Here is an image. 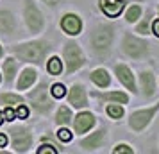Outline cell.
Returning <instances> with one entry per match:
<instances>
[{"label": "cell", "mask_w": 159, "mask_h": 154, "mask_svg": "<svg viewBox=\"0 0 159 154\" xmlns=\"http://www.w3.org/2000/svg\"><path fill=\"white\" fill-rule=\"evenodd\" d=\"M50 43L36 40V41H27V43L15 45L11 52L18 56V59H23L27 63H34V65H41L43 59L47 58V54L50 52Z\"/></svg>", "instance_id": "6da1fadb"}, {"label": "cell", "mask_w": 159, "mask_h": 154, "mask_svg": "<svg viewBox=\"0 0 159 154\" xmlns=\"http://www.w3.org/2000/svg\"><path fill=\"white\" fill-rule=\"evenodd\" d=\"M113 40H115V27L113 25H104V23H98L91 32V38H89L91 49L97 56H106L111 50Z\"/></svg>", "instance_id": "7a4b0ae2"}, {"label": "cell", "mask_w": 159, "mask_h": 154, "mask_svg": "<svg viewBox=\"0 0 159 154\" xmlns=\"http://www.w3.org/2000/svg\"><path fill=\"white\" fill-rule=\"evenodd\" d=\"M148 47L150 45L147 43L145 40L138 36H132L130 32H125L122 40V50L132 59H143L147 54H148Z\"/></svg>", "instance_id": "3957f363"}, {"label": "cell", "mask_w": 159, "mask_h": 154, "mask_svg": "<svg viewBox=\"0 0 159 154\" xmlns=\"http://www.w3.org/2000/svg\"><path fill=\"white\" fill-rule=\"evenodd\" d=\"M23 18H25L29 30L34 34L41 32V29L45 27V18L41 11L38 9V6L34 4V0H23Z\"/></svg>", "instance_id": "277c9868"}, {"label": "cell", "mask_w": 159, "mask_h": 154, "mask_svg": "<svg viewBox=\"0 0 159 154\" xmlns=\"http://www.w3.org/2000/svg\"><path fill=\"white\" fill-rule=\"evenodd\" d=\"M157 111H159V102L156 104V106H150V108L134 111V113L130 115V118H129L130 129H132L134 133H141L145 127L152 122V118H154V115H156Z\"/></svg>", "instance_id": "5b68a950"}, {"label": "cell", "mask_w": 159, "mask_h": 154, "mask_svg": "<svg viewBox=\"0 0 159 154\" xmlns=\"http://www.w3.org/2000/svg\"><path fill=\"white\" fill-rule=\"evenodd\" d=\"M65 61H66V72L68 73H73L86 63L84 54H82L80 47L75 41H68L65 45Z\"/></svg>", "instance_id": "8992f818"}, {"label": "cell", "mask_w": 159, "mask_h": 154, "mask_svg": "<svg viewBox=\"0 0 159 154\" xmlns=\"http://www.w3.org/2000/svg\"><path fill=\"white\" fill-rule=\"evenodd\" d=\"M29 100L32 102V108L38 111V113H48L52 110V99L48 97V90H47V84H39L36 90H32L29 93Z\"/></svg>", "instance_id": "52a82bcc"}, {"label": "cell", "mask_w": 159, "mask_h": 154, "mask_svg": "<svg viewBox=\"0 0 159 154\" xmlns=\"http://www.w3.org/2000/svg\"><path fill=\"white\" fill-rule=\"evenodd\" d=\"M11 136V147L15 152H27L32 145V134L25 127H13L9 131Z\"/></svg>", "instance_id": "ba28073f"}, {"label": "cell", "mask_w": 159, "mask_h": 154, "mask_svg": "<svg viewBox=\"0 0 159 154\" xmlns=\"http://www.w3.org/2000/svg\"><path fill=\"white\" fill-rule=\"evenodd\" d=\"M61 29L65 30L66 34H70V36H77L82 29V22H80V18L77 15H73V13H68L61 18Z\"/></svg>", "instance_id": "9c48e42d"}, {"label": "cell", "mask_w": 159, "mask_h": 154, "mask_svg": "<svg viewBox=\"0 0 159 154\" xmlns=\"http://www.w3.org/2000/svg\"><path fill=\"white\" fill-rule=\"evenodd\" d=\"M68 102L72 104L73 108H86L88 106V95L86 88L82 84H73L68 93Z\"/></svg>", "instance_id": "30bf717a"}, {"label": "cell", "mask_w": 159, "mask_h": 154, "mask_svg": "<svg viewBox=\"0 0 159 154\" xmlns=\"http://www.w3.org/2000/svg\"><path fill=\"white\" fill-rule=\"evenodd\" d=\"M95 125V117L89 113V111H82L79 113L75 120H73V129H75V134H84L86 131H89Z\"/></svg>", "instance_id": "8fae6325"}, {"label": "cell", "mask_w": 159, "mask_h": 154, "mask_svg": "<svg viewBox=\"0 0 159 154\" xmlns=\"http://www.w3.org/2000/svg\"><path fill=\"white\" fill-rule=\"evenodd\" d=\"M115 72H116V75H118L120 82H122L127 90H130V91L134 93V91H136V82H134V75H132L129 66L127 65H116Z\"/></svg>", "instance_id": "7c38bea8"}, {"label": "cell", "mask_w": 159, "mask_h": 154, "mask_svg": "<svg viewBox=\"0 0 159 154\" xmlns=\"http://www.w3.org/2000/svg\"><path fill=\"white\" fill-rule=\"evenodd\" d=\"M100 9L102 13L109 18H116L125 7V0H100Z\"/></svg>", "instance_id": "4fadbf2b"}, {"label": "cell", "mask_w": 159, "mask_h": 154, "mask_svg": "<svg viewBox=\"0 0 159 154\" xmlns=\"http://www.w3.org/2000/svg\"><path fill=\"white\" fill-rule=\"evenodd\" d=\"M104 138H106V129L102 127V129L95 131L93 134H89L88 138L82 140V142H80V147H82V151H97V149L102 145Z\"/></svg>", "instance_id": "5bb4252c"}, {"label": "cell", "mask_w": 159, "mask_h": 154, "mask_svg": "<svg viewBox=\"0 0 159 154\" xmlns=\"http://www.w3.org/2000/svg\"><path fill=\"white\" fill-rule=\"evenodd\" d=\"M139 82H141V93L143 97L150 99L156 93V81H154V73L152 72H141L139 73Z\"/></svg>", "instance_id": "9a60e30c"}, {"label": "cell", "mask_w": 159, "mask_h": 154, "mask_svg": "<svg viewBox=\"0 0 159 154\" xmlns=\"http://www.w3.org/2000/svg\"><path fill=\"white\" fill-rule=\"evenodd\" d=\"M16 30V18L11 11H0V32L13 34Z\"/></svg>", "instance_id": "2e32d148"}, {"label": "cell", "mask_w": 159, "mask_h": 154, "mask_svg": "<svg viewBox=\"0 0 159 154\" xmlns=\"http://www.w3.org/2000/svg\"><path fill=\"white\" fill-rule=\"evenodd\" d=\"M36 77H38V72L34 68H23L22 73H20V77H18V82H16V86L18 90H27L30 88L34 82H36Z\"/></svg>", "instance_id": "e0dca14e"}, {"label": "cell", "mask_w": 159, "mask_h": 154, "mask_svg": "<svg viewBox=\"0 0 159 154\" xmlns=\"http://www.w3.org/2000/svg\"><path fill=\"white\" fill-rule=\"evenodd\" d=\"M97 99H100V100H106V102H115V104H127L129 102V97L127 93H123V91H107V93H100V91H95L93 93Z\"/></svg>", "instance_id": "ac0fdd59"}, {"label": "cell", "mask_w": 159, "mask_h": 154, "mask_svg": "<svg viewBox=\"0 0 159 154\" xmlns=\"http://www.w3.org/2000/svg\"><path fill=\"white\" fill-rule=\"evenodd\" d=\"M89 77H91V81L98 86V88H107L109 84H111V75L106 68H97L93 72L89 73Z\"/></svg>", "instance_id": "d6986e66"}, {"label": "cell", "mask_w": 159, "mask_h": 154, "mask_svg": "<svg viewBox=\"0 0 159 154\" xmlns=\"http://www.w3.org/2000/svg\"><path fill=\"white\" fill-rule=\"evenodd\" d=\"M16 70H18V63H16L13 58H7L4 61V75H6V81L7 82H11L15 79Z\"/></svg>", "instance_id": "ffe728a7"}, {"label": "cell", "mask_w": 159, "mask_h": 154, "mask_svg": "<svg viewBox=\"0 0 159 154\" xmlns=\"http://www.w3.org/2000/svg\"><path fill=\"white\" fill-rule=\"evenodd\" d=\"M56 122L59 125H68L72 122V111L68 110L66 106H61L57 110V113H56Z\"/></svg>", "instance_id": "44dd1931"}, {"label": "cell", "mask_w": 159, "mask_h": 154, "mask_svg": "<svg viewBox=\"0 0 159 154\" xmlns=\"http://www.w3.org/2000/svg\"><path fill=\"white\" fill-rule=\"evenodd\" d=\"M0 102L6 104V106H20L23 102V99L20 95H15V93H2L0 95Z\"/></svg>", "instance_id": "7402d4cb"}, {"label": "cell", "mask_w": 159, "mask_h": 154, "mask_svg": "<svg viewBox=\"0 0 159 154\" xmlns=\"http://www.w3.org/2000/svg\"><path fill=\"white\" fill-rule=\"evenodd\" d=\"M47 70H48L52 75H59V73L63 72V63H61V59H59L57 56L50 58L48 65H47Z\"/></svg>", "instance_id": "603a6c76"}, {"label": "cell", "mask_w": 159, "mask_h": 154, "mask_svg": "<svg viewBox=\"0 0 159 154\" xmlns=\"http://www.w3.org/2000/svg\"><path fill=\"white\" fill-rule=\"evenodd\" d=\"M150 23H152V15L148 13L141 22L138 23L136 32H138V34H148V32H150Z\"/></svg>", "instance_id": "cb8c5ba5"}, {"label": "cell", "mask_w": 159, "mask_h": 154, "mask_svg": "<svg viewBox=\"0 0 159 154\" xmlns=\"http://www.w3.org/2000/svg\"><path fill=\"white\" fill-rule=\"evenodd\" d=\"M139 16H141V7L139 6H130L127 9V13H125V20L129 23H132V22H138Z\"/></svg>", "instance_id": "d4e9b609"}, {"label": "cell", "mask_w": 159, "mask_h": 154, "mask_svg": "<svg viewBox=\"0 0 159 154\" xmlns=\"http://www.w3.org/2000/svg\"><path fill=\"white\" fill-rule=\"evenodd\" d=\"M106 111H107V115H109V117H111V118H115V120H118V118H122V117H123V108L120 106V104H115V102H113V104H109V106H107V110H106Z\"/></svg>", "instance_id": "484cf974"}, {"label": "cell", "mask_w": 159, "mask_h": 154, "mask_svg": "<svg viewBox=\"0 0 159 154\" xmlns=\"http://www.w3.org/2000/svg\"><path fill=\"white\" fill-rule=\"evenodd\" d=\"M50 95L54 97V99H63V97L66 95V88L63 86V84H52V90H50Z\"/></svg>", "instance_id": "4316f807"}, {"label": "cell", "mask_w": 159, "mask_h": 154, "mask_svg": "<svg viewBox=\"0 0 159 154\" xmlns=\"http://www.w3.org/2000/svg\"><path fill=\"white\" fill-rule=\"evenodd\" d=\"M113 152L115 154H132L134 149L130 145H127V143H120V145H116L115 149H113Z\"/></svg>", "instance_id": "83f0119b"}, {"label": "cell", "mask_w": 159, "mask_h": 154, "mask_svg": "<svg viewBox=\"0 0 159 154\" xmlns=\"http://www.w3.org/2000/svg\"><path fill=\"white\" fill-rule=\"evenodd\" d=\"M38 154H57V149H54V145H50V143H47V145L43 143L38 149Z\"/></svg>", "instance_id": "f1b7e54d"}, {"label": "cell", "mask_w": 159, "mask_h": 154, "mask_svg": "<svg viewBox=\"0 0 159 154\" xmlns=\"http://www.w3.org/2000/svg\"><path fill=\"white\" fill-rule=\"evenodd\" d=\"M57 138L61 140V142H70V140H72V133L68 131V129H59Z\"/></svg>", "instance_id": "f546056e"}, {"label": "cell", "mask_w": 159, "mask_h": 154, "mask_svg": "<svg viewBox=\"0 0 159 154\" xmlns=\"http://www.w3.org/2000/svg\"><path fill=\"white\" fill-rule=\"evenodd\" d=\"M4 118H6L7 122H13V120L16 118V113H15L13 110H11V106H9L7 110H6V113H4Z\"/></svg>", "instance_id": "4dcf8cb0"}, {"label": "cell", "mask_w": 159, "mask_h": 154, "mask_svg": "<svg viewBox=\"0 0 159 154\" xmlns=\"http://www.w3.org/2000/svg\"><path fill=\"white\" fill-rule=\"evenodd\" d=\"M29 115V111H27V108L23 106V104H20V110H18V113H16V117H20V118H25Z\"/></svg>", "instance_id": "1f68e13d"}, {"label": "cell", "mask_w": 159, "mask_h": 154, "mask_svg": "<svg viewBox=\"0 0 159 154\" xmlns=\"http://www.w3.org/2000/svg\"><path fill=\"white\" fill-rule=\"evenodd\" d=\"M152 32H154V34L159 38V18H157L154 23H152Z\"/></svg>", "instance_id": "d6a6232c"}, {"label": "cell", "mask_w": 159, "mask_h": 154, "mask_svg": "<svg viewBox=\"0 0 159 154\" xmlns=\"http://www.w3.org/2000/svg\"><path fill=\"white\" fill-rule=\"evenodd\" d=\"M6 145H7V136L0 134V147H6Z\"/></svg>", "instance_id": "836d02e7"}, {"label": "cell", "mask_w": 159, "mask_h": 154, "mask_svg": "<svg viewBox=\"0 0 159 154\" xmlns=\"http://www.w3.org/2000/svg\"><path fill=\"white\" fill-rule=\"evenodd\" d=\"M41 2H43V4H47V6H56L59 0H41Z\"/></svg>", "instance_id": "e575fe53"}, {"label": "cell", "mask_w": 159, "mask_h": 154, "mask_svg": "<svg viewBox=\"0 0 159 154\" xmlns=\"http://www.w3.org/2000/svg\"><path fill=\"white\" fill-rule=\"evenodd\" d=\"M2 122H4V113L0 111V125H2Z\"/></svg>", "instance_id": "d590c367"}, {"label": "cell", "mask_w": 159, "mask_h": 154, "mask_svg": "<svg viewBox=\"0 0 159 154\" xmlns=\"http://www.w3.org/2000/svg\"><path fill=\"white\" fill-rule=\"evenodd\" d=\"M2 56H4V50H2V47H0V58H2Z\"/></svg>", "instance_id": "8d00e7d4"}, {"label": "cell", "mask_w": 159, "mask_h": 154, "mask_svg": "<svg viewBox=\"0 0 159 154\" xmlns=\"http://www.w3.org/2000/svg\"><path fill=\"white\" fill-rule=\"evenodd\" d=\"M0 81H2V75H0Z\"/></svg>", "instance_id": "74e56055"}, {"label": "cell", "mask_w": 159, "mask_h": 154, "mask_svg": "<svg viewBox=\"0 0 159 154\" xmlns=\"http://www.w3.org/2000/svg\"><path fill=\"white\" fill-rule=\"evenodd\" d=\"M157 13H159V9H157Z\"/></svg>", "instance_id": "f35d334b"}]
</instances>
